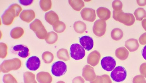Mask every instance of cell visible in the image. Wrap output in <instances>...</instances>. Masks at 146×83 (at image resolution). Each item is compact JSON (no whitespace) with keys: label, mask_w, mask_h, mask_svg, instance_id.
Instances as JSON below:
<instances>
[{"label":"cell","mask_w":146,"mask_h":83,"mask_svg":"<svg viewBox=\"0 0 146 83\" xmlns=\"http://www.w3.org/2000/svg\"></svg>","instance_id":"cell-38"},{"label":"cell","mask_w":146,"mask_h":83,"mask_svg":"<svg viewBox=\"0 0 146 83\" xmlns=\"http://www.w3.org/2000/svg\"><path fill=\"white\" fill-rule=\"evenodd\" d=\"M35 75L30 72L24 73L23 79L24 83H37L35 79Z\"/></svg>","instance_id":"cell-23"},{"label":"cell","mask_w":146,"mask_h":83,"mask_svg":"<svg viewBox=\"0 0 146 83\" xmlns=\"http://www.w3.org/2000/svg\"><path fill=\"white\" fill-rule=\"evenodd\" d=\"M3 80L4 83H18L15 78L10 74L4 75Z\"/></svg>","instance_id":"cell-29"},{"label":"cell","mask_w":146,"mask_h":83,"mask_svg":"<svg viewBox=\"0 0 146 83\" xmlns=\"http://www.w3.org/2000/svg\"><path fill=\"white\" fill-rule=\"evenodd\" d=\"M36 79L39 83H51L52 78L48 72H40L36 74Z\"/></svg>","instance_id":"cell-15"},{"label":"cell","mask_w":146,"mask_h":83,"mask_svg":"<svg viewBox=\"0 0 146 83\" xmlns=\"http://www.w3.org/2000/svg\"><path fill=\"white\" fill-rule=\"evenodd\" d=\"M134 14L138 21H141L143 18L146 17V11L143 8L139 7L136 9Z\"/></svg>","instance_id":"cell-26"},{"label":"cell","mask_w":146,"mask_h":83,"mask_svg":"<svg viewBox=\"0 0 146 83\" xmlns=\"http://www.w3.org/2000/svg\"><path fill=\"white\" fill-rule=\"evenodd\" d=\"M111 37L114 40L118 41L120 40L123 36V33L122 30L119 28H115L111 31Z\"/></svg>","instance_id":"cell-25"},{"label":"cell","mask_w":146,"mask_h":83,"mask_svg":"<svg viewBox=\"0 0 146 83\" xmlns=\"http://www.w3.org/2000/svg\"><path fill=\"white\" fill-rule=\"evenodd\" d=\"M101 64L102 68L105 70L110 72L115 67L116 63L114 59L110 56H106L101 60Z\"/></svg>","instance_id":"cell-9"},{"label":"cell","mask_w":146,"mask_h":83,"mask_svg":"<svg viewBox=\"0 0 146 83\" xmlns=\"http://www.w3.org/2000/svg\"><path fill=\"white\" fill-rule=\"evenodd\" d=\"M112 7L113 10L118 11L122 10L123 4L119 0H115L112 2Z\"/></svg>","instance_id":"cell-32"},{"label":"cell","mask_w":146,"mask_h":83,"mask_svg":"<svg viewBox=\"0 0 146 83\" xmlns=\"http://www.w3.org/2000/svg\"><path fill=\"white\" fill-rule=\"evenodd\" d=\"M14 53L17 54L20 57L25 58L29 55V49L26 46L22 44L17 45L13 48Z\"/></svg>","instance_id":"cell-12"},{"label":"cell","mask_w":146,"mask_h":83,"mask_svg":"<svg viewBox=\"0 0 146 83\" xmlns=\"http://www.w3.org/2000/svg\"><path fill=\"white\" fill-rule=\"evenodd\" d=\"M68 3L74 10L79 11L84 6V3L82 0H68Z\"/></svg>","instance_id":"cell-20"},{"label":"cell","mask_w":146,"mask_h":83,"mask_svg":"<svg viewBox=\"0 0 146 83\" xmlns=\"http://www.w3.org/2000/svg\"><path fill=\"white\" fill-rule=\"evenodd\" d=\"M142 55L143 58L146 60V45L143 47L142 50Z\"/></svg>","instance_id":"cell-36"},{"label":"cell","mask_w":146,"mask_h":83,"mask_svg":"<svg viewBox=\"0 0 146 83\" xmlns=\"http://www.w3.org/2000/svg\"><path fill=\"white\" fill-rule=\"evenodd\" d=\"M7 46L5 43H0V57L1 58H5L7 56Z\"/></svg>","instance_id":"cell-30"},{"label":"cell","mask_w":146,"mask_h":83,"mask_svg":"<svg viewBox=\"0 0 146 83\" xmlns=\"http://www.w3.org/2000/svg\"><path fill=\"white\" fill-rule=\"evenodd\" d=\"M58 38L57 34L55 32L52 31L47 33L45 40L48 44H52L56 42L58 39Z\"/></svg>","instance_id":"cell-24"},{"label":"cell","mask_w":146,"mask_h":83,"mask_svg":"<svg viewBox=\"0 0 146 83\" xmlns=\"http://www.w3.org/2000/svg\"><path fill=\"white\" fill-rule=\"evenodd\" d=\"M52 25L54 30L58 33L63 32L66 28L65 23L59 20L56 21Z\"/></svg>","instance_id":"cell-22"},{"label":"cell","mask_w":146,"mask_h":83,"mask_svg":"<svg viewBox=\"0 0 146 83\" xmlns=\"http://www.w3.org/2000/svg\"><path fill=\"white\" fill-rule=\"evenodd\" d=\"M39 5L42 9L46 11L51 8L52 2L51 0H40Z\"/></svg>","instance_id":"cell-28"},{"label":"cell","mask_w":146,"mask_h":83,"mask_svg":"<svg viewBox=\"0 0 146 83\" xmlns=\"http://www.w3.org/2000/svg\"><path fill=\"white\" fill-rule=\"evenodd\" d=\"M22 10L21 6L17 4L14 3L11 5L1 16L3 23L7 25H11L14 18L19 16Z\"/></svg>","instance_id":"cell-1"},{"label":"cell","mask_w":146,"mask_h":83,"mask_svg":"<svg viewBox=\"0 0 146 83\" xmlns=\"http://www.w3.org/2000/svg\"><path fill=\"white\" fill-rule=\"evenodd\" d=\"M40 61L39 58L36 56L29 58L26 63L27 68L31 71H36L39 68Z\"/></svg>","instance_id":"cell-11"},{"label":"cell","mask_w":146,"mask_h":83,"mask_svg":"<svg viewBox=\"0 0 146 83\" xmlns=\"http://www.w3.org/2000/svg\"><path fill=\"white\" fill-rule=\"evenodd\" d=\"M125 46L129 51L133 52L138 49L139 45L137 39L131 38L125 42Z\"/></svg>","instance_id":"cell-17"},{"label":"cell","mask_w":146,"mask_h":83,"mask_svg":"<svg viewBox=\"0 0 146 83\" xmlns=\"http://www.w3.org/2000/svg\"><path fill=\"white\" fill-rule=\"evenodd\" d=\"M67 70L66 64L62 61H58L54 63L51 66V72L56 77L63 75L66 73Z\"/></svg>","instance_id":"cell-7"},{"label":"cell","mask_w":146,"mask_h":83,"mask_svg":"<svg viewBox=\"0 0 146 83\" xmlns=\"http://www.w3.org/2000/svg\"><path fill=\"white\" fill-rule=\"evenodd\" d=\"M44 18L47 22L52 25L56 21L59 20V17L57 14L52 10L45 13Z\"/></svg>","instance_id":"cell-18"},{"label":"cell","mask_w":146,"mask_h":83,"mask_svg":"<svg viewBox=\"0 0 146 83\" xmlns=\"http://www.w3.org/2000/svg\"><path fill=\"white\" fill-rule=\"evenodd\" d=\"M139 41L141 45H144L146 44V33H143L140 36Z\"/></svg>","instance_id":"cell-33"},{"label":"cell","mask_w":146,"mask_h":83,"mask_svg":"<svg viewBox=\"0 0 146 83\" xmlns=\"http://www.w3.org/2000/svg\"><path fill=\"white\" fill-rule=\"evenodd\" d=\"M96 13L98 17L102 20H107L110 17L111 12L106 7H100L98 8L96 10Z\"/></svg>","instance_id":"cell-16"},{"label":"cell","mask_w":146,"mask_h":83,"mask_svg":"<svg viewBox=\"0 0 146 83\" xmlns=\"http://www.w3.org/2000/svg\"><path fill=\"white\" fill-rule=\"evenodd\" d=\"M33 1V0H19V2L20 4L25 6H27L31 5Z\"/></svg>","instance_id":"cell-34"},{"label":"cell","mask_w":146,"mask_h":83,"mask_svg":"<svg viewBox=\"0 0 146 83\" xmlns=\"http://www.w3.org/2000/svg\"><path fill=\"white\" fill-rule=\"evenodd\" d=\"M106 23L105 21L96 20L94 23L93 31L94 34L98 37H101L105 34L106 30Z\"/></svg>","instance_id":"cell-8"},{"label":"cell","mask_w":146,"mask_h":83,"mask_svg":"<svg viewBox=\"0 0 146 83\" xmlns=\"http://www.w3.org/2000/svg\"><path fill=\"white\" fill-rule=\"evenodd\" d=\"M21 65V62L19 58H15L4 61L0 66L1 72L6 73L12 70L19 69Z\"/></svg>","instance_id":"cell-3"},{"label":"cell","mask_w":146,"mask_h":83,"mask_svg":"<svg viewBox=\"0 0 146 83\" xmlns=\"http://www.w3.org/2000/svg\"><path fill=\"white\" fill-rule=\"evenodd\" d=\"M127 72L125 68L121 66L116 67L111 72L110 77L113 81L121 82L124 80L126 78Z\"/></svg>","instance_id":"cell-5"},{"label":"cell","mask_w":146,"mask_h":83,"mask_svg":"<svg viewBox=\"0 0 146 83\" xmlns=\"http://www.w3.org/2000/svg\"><path fill=\"white\" fill-rule=\"evenodd\" d=\"M57 56L59 59L65 60L66 57H68L67 50L64 48L60 49L57 52Z\"/></svg>","instance_id":"cell-31"},{"label":"cell","mask_w":146,"mask_h":83,"mask_svg":"<svg viewBox=\"0 0 146 83\" xmlns=\"http://www.w3.org/2000/svg\"><path fill=\"white\" fill-rule=\"evenodd\" d=\"M137 2L140 6H143L146 5V0H137Z\"/></svg>","instance_id":"cell-35"},{"label":"cell","mask_w":146,"mask_h":83,"mask_svg":"<svg viewBox=\"0 0 146 83\" xmlns=\"http://www.w3.org/2000/svg\"><path fill=\"white\" fill-rule=\"evenodd\" d=\"M35 13L32 9L24 10L19 15L20 18L21 20L27 23L31 22L35 18Z\"/></svg>","instance_id":"cell-14"},{"label":"cell","mask_w":146,"mask_h":83,"mask_svg":"<svg viewBox=\"0 0 146 83\" xmlns=\"http://www.w3.org/2000/svg\"><path fill=\"white\" fill-rule=\"evenodd\" d=\"M70 55L71 57L74 60H79L84 57L85 52L84 48L79 44H73L70 47Z\"/></svg>","instance_id":"cell-6"},{"label":"cell","mask_w":146,"mask_h":83,"mask_svg":"<svg viewBox=\"0 0 146 83\" xmlns=\"http://www.w3.org/2000/svg\"><path fill=\"white\" fill-rule=\"evenodd\" d=\"M24 33V30L22 28L16 27L11 30L10 35L12 38L17 39L21 37L23 35Z\"/></svg>","instance_id":"cell-21"},{"label":"cell","mask_w":146,"mask_h":83,"mask_svg":"<svg viewBox=\"0 0 146 83\" xmlns=\"http://www.w3.org/2000/svg\"><path fill=\"white\" fill-rule=\"evenodd\" d=\"M30 28L35 33L36 35L40 39H45L47 32L41 21L38 19H35L29 25Z\"/></svg>","instance_id":"cell-4"},{"label":"cell","mask_w":146,"mask_h":83,"mask_svg":"<svg viewBox=\"0 0 146 83\" xmlns=\"http://www.w3.org/2000/svg\"><path fill=\"white\" fill-rule=\"evenodd\" d=\"M142 25L145 30L146 31V18L144 19L142 21Z\"/></svg>","instance_id":"cell-37"},{"label":"cell","mask_w":146,"mask_h":83,"mask_svg":"<svg viewBox=\"0 0 146 83\" xmlns=\"http://www.w3.org/2000/svg\"><path fill=\"white\" fill-rule=\"evenodd\" d=\"M73 27L76 32L79 33H83L86 29V24L80 21L75 22L74 24Z\"/></svg>","instance_id":"cell-19"},{"label":"cell","mask_w":146,"mask_h":83,"mask_svg":"<svg viewBox=\"0 0 146 83\" xmlns=\"http://www.w3.org/2000/svg\"><path fill=\"white\" fill-rule=\"evenodd\" d=\"M42 59L44 63L49 64L51 63L54 59V56L52 54L48 51L45 52L42 55Z\"/></svg>","instance_id":"cell-27"},{"label":"cell","mask_w":146,"mask_h":83,"mask_svg":"<svg viewBox=\"0 0 146 83\" xmlns=\"http://www.w3.org/2000/svg\"><path fill=\"white\" fill-rule=\"evenodd\" d=\"M83 20L90 22H93L96 19V15L95 10L89 8H84L80 12Z\"/></svg>","instance_id":"cell-10"},{"label":"cell","mask_w":146,"mask_h":83,"mask_svg":"<svg viewBox=\"0 0 146 83\" xmlns=\"http://www.w3.org/2000/svg\"><path fill=\"white\" fill-rule=\"evenodd\" d=\"M113 18L127 26H130L133 25L135 21L133 15L129 13H125L122 10L116 11H113Z\"/></svg>","instance_id":"cell-2"},{"label":"cell","mask_w":146,"mask_h":83,"mask_svg":"<svg viewBox=\"0 0 146 83\" xmlns=\"http://www.w3.org/2000/svg\"><path fill=\"white\" fill-rule=\"evenodd\" d=\"M81 46L86 50L89 51L93 48L94 42L92 38L89 36L85 35L79 38Z\"/></svg>","instance_id":"cell-13"}]
</instances>
